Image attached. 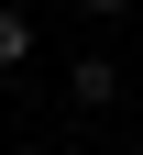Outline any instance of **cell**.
I'll use <instances>...</instances> for the list:
<instances>
[{
  "label": "cell",
  "mask_w": 143,
  "mask_h": 155,
  "mask_svg": "<svg viewBox=\"0 0 143 155\" xmlns=\"http://www.w3.org/2000/svg\"><path fill=\"white\" fill-rule=\"evenodd\" d=\"M33 55V11H11V0H0V67H22Z\"/></svg>",
  "instance_id": "7a4b0ae2"
},
{
  "label": "cell",
  "mask_w": 143,
  "mask_h": 155,
  "mask_svg": "<svg viewBox=\"0 0 143 155\" xmlns=\"http://www.w3.org/2000/svg\"><path fill=\"white\" fill-rule=\"evenodd\" d=\"M66 100H77V111L121 100V67H110V55H77V67H66Z\"/></svg>",
  "instance_id": "6da1fadb"
},
{
  "label": "cell",
  "mask_w": 143,
  "mask_h": 155,
  "mask_svg": "<svg viewBox=\"0 0 143 155\" xmlns=\"http://www.w3.org/2000/svg\"><path fill=\"white\" fill-rule=\"evenodd\" d=\"M77 11H99V22H110V11H132V0H77Z\"/></svg>",
  "instance_id": "3957f363"
}]
</instances>
